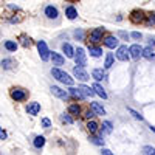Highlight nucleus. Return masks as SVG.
Listing matches in <instances>:
<instances>
[{
	"label": "nucleus",
	"instance_id": "f257e3e1",
	"mask_svg": "<svg viewBox=\"0 0 155 155\" xmlns=\"http://www.w3.org/2000/svg\"><path fill=\"white\" fill-rule=\"evenodd\" d=\"M51 74H53L54 79H58L59 82L65 84V85H73V84H74L73 78H71L68 73L62 71V70H59V68H53V70H51Z\"/></svg>",
	"mask_w": 155,
	"mask_h": 155
},
{
	"label": "nucleus",
	"instance_id": "f03ea898",
	"mask_svg": "<svg viewBox=\"0 0 155 155\" xmlns=\"http://www.w3.org/2000/svg\"><path fill=\"white\" fill-rule=\"evenodd\" d=\"M73 58H74V61H76V65H79V67H85V64H87V56H85L84 48H78V50L74 51Z\"/></svg>",
	"mask_w": 155,
	"mask_h": 155
},
{
	"label": "nucleus",
	"instance_id": "7ed1b4c3",
	"mask_svg": "<svg viewBox=\"0 0 155 155\" xmlns=\"http://www.w3.org/2000/svg\"><path fill=\"white\" fill-rule=\"evenodd\" d=\"M37 50H39V56L42 61H48L50 59V50L45 44V41H39L37 42Z\"/></svg>",
	"mask_w": 155,
	"mask_h": 155
},
{
	"label": "nucleus",
	"instance_id": "20e7f679",
	"mask_svg": "<svg viewBox=\"0 0 155 155\" xmlns=\"http://www.w3.org/2000/svg\"><path fill=\"white\" fill-rule=\"evenodd\" d=\"M27 92H25L23 88H19V87H14V88H11V98L14 99V101H25L27 99Z\"/></svg>",
	"mask_w": 155,
	"mask_h": 155
},
{
	"label": "nucleus",
	"instance_id": "39448f33",
	"mask_svg": "<svg viewBox=\"0 0 155 155\" xmlns=\"http://www.w3.org/2000/svg\"><path fill=\"white\" fill-rule=\"evenodd\" d=\"M73 74H74V78H78V79L82 81V82H85V81L90 79V76H88V73L84 70V67H79V65L73 68Z\"/></svg>",
	"mask_w": 155,
	"mask_h": 155
},
{
	"label": "nucleus",
	"instance_id": "423d86ee",
	"mask_svg": "<svg viewBox=\"0 0 155 155\" xmlns=\"http://www.w3.org/2000/svg\"><path fill=\"white\" fill-rule=\"evenodd\" d=\"M102 34H104V28H95L92 33H90L88 42H93V44L101 42V41H102Z\"/></svg>",
	"mask_w": 155,
	"mask_h": 155
},
{
	"label": "nucleus",
	"instance_id": "0eeeda50",
	"mask_svg": "<svg viewBox=\"0 0 155 155\" xmlns=\"http://www.w3.org/2000/svg\"><path fill=\"white\" fill-rule=\"evenodd\" d=\"M146 16H144V12L143 11H140V9H135L132 11V14H130V20L134 23H140V22H144Z\"/></svg>",
	"mask_w": 155,
	"mask_h": 155
},
{
	"label": "nucleus",
	"instance_id": "6e6552de",
	"mask_svg": "<svg viewBox=\"0 0 155 155\" xmlns=\"http://www.w3.org/2000/svg\"><path fill=\"white\" fill-rule=\"evenodd\" d=\"M50 90H51V93H53L54 96H58V98H61V99H68V92H65V90H62L61 87L53 85Z\"/></svg>",
	"mask_w": 155,
	"mask_h": 155
},
{
	"label": "nucleus",
	"instance_id": "1a4fd4ad",
	"mask_svg": "<svg viewBox=\"0 0 155 155\" xmlns=\"http://www.w3.org/2000/svg\"><path fill=\"white\" fill-rule=\"evenodd\" d=\"M116 59L118 61H127L129 59V50H127L126 45L118 47V50H116Z\"/></svg>",
	"mask_w": 155,
	"mask_h": 155
},
{
	"label": "nucleus",
	"instance_id": "9d476101",
	"mask_svg": "<svg viewBox=\"0 0 155 155\" xmlns=\"http://www.w3.org/2000/svg\"><path fill=\"white\" fill-rule=\"evenodd\" d=\"M129 53H130V56L134 59H140L141 56H143V48H141L140 45H132L130 48H129Z\"/></svg>",
	"mask_w": 155,
	"mask_h": 155
},
{
	"label": "nucleus",
	"instance_id": "9b49d317",
	"mask_svg": "<svg viewBox=\"0 0 155 155\" xmlns=\"http://www.w3.org/2000/svg\"><path fill=\"white\" fill-rule=\"evenodd\" d=\"M104 45H106L107 48H116V47L120 45V41H118L115 36H107V37L104 39Z\"/></svg>",
	"mask_w": 155,
	"mask_h": 155
},
{
	"label": "nucleus",
	"instance_id": "f8f14e48",
	"mask_svg": "<svg viewBox=\"0 0 155 155\" xmlns=\"http://www.w3.org/2000/svg\"><path fill=\"white\" fill-rule=\"evenodd\" d=\"M27 112H28V115H37L41 112V104L39 102H30L27 106Z\"/></svg>",
	"mask_w": 155,
	"mask_h": 155
},
{
	"label": "nucleus",
	"instance_id": "ddd939ff",
	"mask_svg": "<svg viewBox=\"0 0 155 155\" xmlns=\"http://www.w3.org/2000/svg\"><path fill=\"white\" fill-rule=\"evenodd\" d=\"M16 65H17V62L14 59H3L2 61V68H5V70H11V68H14Z\"/></svg>",
	"mask_w": 155,
	"mask_h": 155
},
{
	"label": "nucleus",
	"instance_id": "4468645a",
	"mask_svg": "<svg viewBox=\"0 0 155 155\" xmlns=\"http://www.w3.org/2000/svg\"><path fill=\"white\" fill-rule=\"evenodd\" d=\"M78 88H79V92L84 95V98H87V96H93V95H95V90H93V88H90V87H87V85H79Z\"/></svg>",
	"mask_w": 155,
	"mask_h": 155
},
{
	"label": "nucleus",
	"instance_id": "2eb2a0df",
	"mask_svg": "<svg viewBox=\"0 0 155 155\" xmlns=\"http://www.w3.org/2000/svg\"><path fill=\"white\" fill-rule=\"evenodd\" d=\"M90 107H92V110L95 112V115H106V110H104V107H102L101 104H99V102H92V106H90Z\"/></svg>",
	"mask_w": 155,
	"mask_h": 155
},
{
	"label": "nucleus",
	"instance_id": "dca6fc26",
	"mask_svg": "<svg viewBox=\"0 0 155 155\" xmlns=\"http://www.w3.org/2000/svg\"><path fill=\"white\" fill-rule=\"evenodd\" d=\"M45 16L48 19H56L58 17V9L54 6H47L45 8Z\"/></svg>",
	"mask_w": 155,
	"mask_h": 155
},
{
	"label": "nucleus",
	"instance_id": "f3484780",
	"mask_svg": "<svg viewBox=\"0 0 155 155\" xmlns=\"http://www.w3.org/2000/svg\"><path fill=\"white\" fill-rule=\"evenodd\" d=\"M92 76L95 78L96 81H102V79H106V71H102L101 68H95L92 71Z\"/></svg>",
	"mask_w": 155,
	"mask_h": 155
},
{
	"label": "nucleus",
	"instance_id": "a211bd4d",
	"mask_svg": "<svg viewBox=\"0 0 155 155\" xmlns=\"http://www.w3.org/2000/svg\"><path fill=\"white\" fill-rule=\"evenodd\" d=\"M92 88L95 90V93H96V95H99L102 99H106V98H107V93L104 92V88H102L98 82H96V84H93V87H92Z\"/></svg>",
	"mask_w": 155,
	"mask_h": 155
},
{
	"label": "nucleus",
	"instance_id": "6ab92c4d",
	"mask_svg": "<svg viewBox=\"0 0 155 155\" xmlns=\"http://www.w3.org/2000/svg\"><path fill=\"white\" fill-rule=\"evenodd\" d=\"M62 51L65 53L67 58H73V54H74V50H73V47L70 44H64L62 45Z\"/></svg>",
	"mask_w": 155,
	"mask_h": 155
},
{
	"label": "nucleus",
	"instance_id": "aec40b11",
	"mask_svg": "<svg viewBox=\"0 0 155 155\" xmlns=\"http://www.w3.org/2000/svg\"><path fill=\"white\" fill-rule=\"evenodd\" d=\"M88 51H90V56H93V58H99L102 54V50L98 48V47H92L88 44Z\"/></svg>",
	"mask_w": 155,
	"mask_h": 155
},
{
	"label": "nucleus",
	"instance_id": "412c9836",
	"mask_svg": "<svg viewBox=\"0 0 155 155\" xmlns=\"http://www.w3.org/2000/svg\"><path fill=\"white\" fill-rule=\"evenodd\" d=\"M50 56H51V59H53V64H54V65H62V64H64V58H62L59 53H54V51H53V53H51Z\"/></svg>",
	"mask_w": 155,
	"mask_h": 155
},
{
	"label": "nucleus",
	"instance_id": "4be33fe9",
	"mask_svg": "<svg viewBox=\"0 0 155 155\" xmlns=\"http://www.w3.org/2000/svg\"><path fill=\"white\" fill-rule=\"evenodd\" d=\"M65 16H67L70 20L76 19V17H78V11H76V8H73V6H68V8L65 9Z\"/></svg>",
	"mask_w": 155,
	"mask_h": 155
},
{
	"label": "nucleus",
	"instance_id": "5701e85b",
	"mask_svg": "<svg viewBox=\"0 0 155 155\" xmlns=\"http://www.w3.org/2000/svg\"><path fill=\"white\" fill-rule=\"evenodd\" d=\"M98 129H99V126H98L95 121H88V123H87V130L92 134V135H95V134L98 132Z\"/></svg>",
	"mask_w": 155,
	"mask_h": 155
},
{
	"label": "nucleus",
	"instance_id": "b1692460",
	"mask_svg": "<svg viewBox=\"0 0 155 155\" xmlns=\"http://www.w3.org/2000/svg\"><path fill=\"white\" fill-rule=\"evenodd\" d=\"M143 56H144V58H147V59H152V58H153V50H152V45H149V47L143 48Z\"/></svg>",
	"mask_w": 155,
	"mask_h": 155
},
{
	"label": "nucleus",
	"instance_id": "393cba45",
	"mask_svg": "<svg viewBox=\"0 0 155 155\" xmlns=\"http://www.w3.org/2000/svg\"><path fill=\"white\" fill-rule=\"evenodd\" d=\"M44 144H45V138H44V137H36V138H34V146H36L37 149L44 147Z\"/></svg>",
	"mask_w": 155,
	"mask_h": 155
},
{
	"label": "nucleus",
	"instance_id": "a878e982",
	"mask_svg": "<svg viewBox=\"0 0 155 155\" xmlns=\"http://www.w3.org/2000/svg\"><path fill=\"white\" fill-rule=\"evenodd\" d=\"M5 48H6L8 51H16V50H17V44L12 42V41H6V42H5Z\"/></svg>",
	"mask_w": 155,
	"mask_h": 155
},
{
	"label": "nucleus",
	"instance_id": "bb28decb",
	"mask_svg": "<svg viewBox=\"0 0 155 155\" xmlns=\"http://www.w3.org/2000/svg\"><path fill=\"white\" fill-rule=\"evenodd\" d=\"M68 112H70L71 115H79V113H81V107L78 106V104H71V106L68 107Z\"/></svg>",
	"mask_w": 155,
	"mask_h": 155
},
{
	"label": "nucleus",
	"instance_id": "cd10ccee",
	"mask_svg": "<svg viewBox=\"0 0 155 155\" xmlns=\"http://www.w3.org/2000/svg\"><path fill=\"white\" fill-rule=\"evenodd\" d=\"M112 65H113V54L109 53V54L106 56V64H104V67H106V68H110Z\"/></svg>",
	"mask_w": 155,
	"mask_h": 155
},
{
	"label": "nucleus",
	"instance_id": "c85d7f7f",
	"mask_svg": "<svg viewBox=\"0 0 155 155\" xmlns=\"http://www.w3.org/2000/svg\"><path fill=\"white\" fill-rule=\"evenodd\" d=\"M70 95H71V96H74V98H79V99H82V98H84V95L79 92V88H70Z\"/></svg>",
	"mask_w": 155,
	"mask_h": 155
},
{
	"label": "nucleus",
	"instance_id": "c756f323",
	"mask_svg": "<svg viewBox=\"0 0 155 155\" xmlns=\"http://www.w3.org/2000/svg\"><path fill=\"white\" fill-rule=\"evenodd\" d=\"M102 129H104V134H110L112 132V123L110 121H104L102 123Z\"/></svg>",
	"mask_w": 155,
	"mask_h": 155
},
{
	"label": "nucleus",
	"instance_id": "7c9ffc66",
	"mask_svg": "<svg viewBox=\"0 0 155 155\" xmlns=\"http://www.w3.org/2000/svg\"><path fill=\"white\" fill-rule=\"evenodd\" d=\"M146 23L147 25H155V12H150L149 16H146Z\"/></svg>",
	"mask_w": 155,
	"mask_h": 155
},
{
	"label": "nucleus",
	"instance_id": "2f4dec72",
	"mask_svg": "<svg viewBox=\"0 0 155 155\" xmlns=\"http://www.w3.org/2000/svg\"><path fill=\"white\" fill-rule=\"evenodd\" d=\"M61 121L62 123H67V124H73V118H71V116H68V115H65V113L61 115Z\"/></svg>",
	"mask_w": 155,
	"mask_h": 155
},
{
	"label": "nucleus",
	"instance_id": "473e14b6",
	"mask_svg": "<svg viewBox=\"0 0 155 155\" xmlns=\"http://www.w3.org/2000/svg\"><path fill=\"white\" fill-rule=\"evenodd\" d=\"M143 153H147V155H155V147L144 146V147H143Z\"/></svg>",
	"mask_w": 155,
	"mask_h": 155
},
{
	"label": "nucleus",
	"instance_id": "72a5a7b5",
	"mask_svg": "<svg viewBox=\"0 0 155 155\" xmlns=\"http://www.w3.org/2000/svg\"><path fill=\"white\" fill-rule=\"evenodd\" d=\"M90 140H92L93 144H98V146H102V144H104V140H101V138H98V137H92Z\"/></svg>",
	"mask_w": 155,
	"mask_h": 155
},
{
	"label": "nucleus",
	"instance_id": "f704fd0d",
	"mask_svg": "<svg viewBox=\"0 0 155 155\" xmlns=\"http://www.w3.org/2000/svg\"><path fill=\"white\" fill-rule=\"evenodd\" d=\"M22 45H23V47H30V45H31V41H30L28 37L22 36Z\"/></svg>",
	"mask_w": 155,
	"mask_h": 155
},
{
	"label": "nucleus",
	"instance_id": "c9c22d12",
	"mask_svg": "<svg viewBox=\"0 0 155 155\" xmlns=\"http://www.w3.org/2000/svg\"><path fill=\"white\" fill-rule=\"evenodd\" d=\"M129 112H130V113H132V115L135 116V118H137V120H140V121H141V120H143V116H141V115H140L138 112H135V110H132V109H129Z\"/></svg>",
	"mask_w": 155,
	"mask_h": 155
},
{
	"label": "nucleus",
	"instance_id": "e433bc0d",
	"mask_svg": "<svg viewBox=\"0 0 155 155\" xmlns=\"http://www.w3.org/2000/svg\"><path fill=\"white\" fill-rule=\"evenodd\" d=\"M84 116H85V118H88V120H90V118H93V116H95V112H93V110H87Z\"/></svg>",
	"mask_w": 155,
	"mask_h": 155
},
{
	"label": "nucleus",
	"instance_id": "4c0bfd02",
	"mask_svg": "<svg viewBox=\"0 0 155 155\" xmlns=\"http://www.w3.org/2000/svg\"><path fill=\"white\" fill-rule=\"evenodd\" d=\"M50 124H51V123H50L48 118H44V120H42V126H44V127H50Z\"/></svg>",
	"mask_w": 155,
	"mask_h": 155
},
{
	"label": "nucleus",
	"instance_id": "58836bf2",
	"mask_svg": "<svg viewBox=\"0 0 155 155\" xmlns=\"http://www.w3.org/2000/svg\"><path fill=\"white\" fill-rule=\"evenodd\" d=\"M5 138H6V132L0 127V140H5Z\"/></svg>",
	"mask_w": 155,
	"mask_h": 155
},
{
	"label": "nucleus",
	"instance_id": "ea45409f",
	"mask_svg": "<svg viewBox=\"0 0 155 155\" xmlns=\"http://www.w3.org/2000/svg\"><path fill=\"white\" fill-rule=\"evenodd\" d=\"M132 37H134V39H141V33L135 31V33H132Z\"/></svg>",
	"mask_w": 155,
	"mask_h": 155
},
{
	"label": "nucleus",
	"instance_id": "a19ab883",
	"mask_svg": "<svg viewBox=\"0 0 155 155\" xmlns=\"http://www.w3.org/2000/svg\"><path fill=\"white\" fill-rule=\"evenodd\" d=\"M74 36H76V37H79V39H82L84 33H82V31H76V33H74Z\"/></svg>",
	"mask_w": 155,
	"mask_h": 155
},
{
	"label": "nucleus",
	"instance_id": "79ce46f5",
	"mask_svg": "<svg viewBox=\"0 0 155 155\" xmlns=\"http://www.w3.org/2000/svg\"><path fill=\"white\" fill-rule=\"evenodd\" d=\"M101 153H104V155H112V150H109V149H102Z\"/></svg>",
	"mask_w": 155,
	"mask_h": 155
},
{
	"label": "nucleus",
	"instance_id": "37998d69",
	"mask_svg": "<svg viewBox=\"0 0 155 155\" xmlns=\"http://www.w3.org/2000/svg\"><path fill=\"white\" fill-rule=\"evenodd\" d=\"M120 36H121V37H124V39H127V37H129V34H127V33H124V31H120Z\"/></svg>",
	"mask_w": 155,
	"mask_h": 155
},
{
	"label": "nucleus",
	"instance_id": "c03bdc74",
	"mask_svg": "<svg viewBox=\"0 0 155 155\" xmlns=\"http://www.w3.org/2000/svg\"><path fill=\"white\" fill-rule=\"evenodd\" d=\"M150 130H152V132H155V127H150Z\"/></svg>",
	"mask_w": 155,
	"mask_h": 155
},
{
	"label": "nucleus",
	"instance_id": "a18cd8bd",
	"mask_svg": "<svg viewBox=\"0 0 155 155\" xmlns=\"http://www.w3.org/2000/svg\"><path fill=\"white\" fill-rule=\"evenodd\" d=\"M70 2H73V0H70Z\"/></svg>",
	"mask_w": 155,
	"mask_h": 155
}]
</instances>
